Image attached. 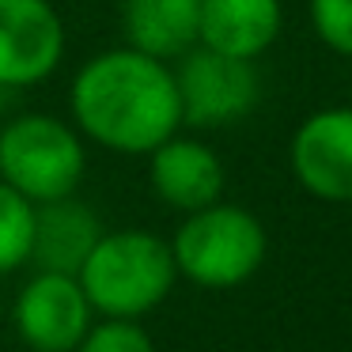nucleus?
<instances>
[{
	"label": "nucleus",
	"mask_w": 352,
	"mask_h": 352,
	"mask_svg": "<svg viewBox=\"0 0 352 352\" xmlns=\"http://www.w3.org/2000/svg\"><path fill=\"white\" fill-rule=\"evenodd\" d=\"M307 12L322 46L352 57V0H307Z\"/></svg>",
	"instance_id": "nucleus-15"
},
{
	"label": "nucleus",
	"mask_w": 352,
	"mask_h": 352,
	"mask_svg": "<svg viewBox=\"0 0 352 352\" xmlns=\"http://www.w3.org/2000/svg\"><path fill=\"white\" fill-rule=\"evenodd\" d=\"M292 175L311 197L352 201V107L314 110L292 133Z\"/></svg>",
	"instance_id": "nucleus-8"
},
{
	"label": "nucleus",
	"mask_w": 352,
	"mask_h": 352,
	"mask_svg": "<svg viewBox=\"0 0 352 352\" xmlns=\"http://www.w3.org/2000/svg\"><path fill=\"white\" fill-rule=\"evenodd\" d=\"M65 57V23L50 0H0V87H34Z\"/></svg>",
	"instance_id": "nucleus-7"
},
{
	"label": "nucleus",
	"mask_w": 352,
	"mask_h": 352,
	"mask_svg": "<svg viewBox=\"0 0 352 352\" xmlns=\"http://www.w3.org/2000/svg\"><path fill=\"white\" fill-rule=\"evenodd\" d=\"M34 243V205L16 193L8 182H0V276L16 273L31 261Z\"/></svg>",
	"instance_id": "nucleus-13"
},
{
	"label": "nucleus",
	"mask_w": 352,
	"mask_h": 352,
	"mask_svg": "<svg viewBox=\"0 0 352 352\" xmlns=\"http://www.w3.org/2000/svg\"><path fill=\"white\" fill-rule=\"evenodd\" d=\"M265 250L269 239L261 220L243 205H228V201H212L197 212H186L170 239L178 276L212 292L246 284L261 269Z\"/></svg>",
	"instance_id": "nucleus-3"
},
{
	"label": "nucleus",
	"mask_w": 352,
	"mask_h": 352,
	"mask_svg": "<svg viewBox=\"0 0 352 352\" xmlns=\"http://www.w3.org/2000/svg\"><path fill=\"white\" fill-rule=\"evenodd\" d=\"M87 303L102 318H144L178 280L170 243L155 231H102L76 273Z\"/></svg>",
	"instance_id": "nucleus-2"
},
{
	"label": "nucleus",
	"mask_w": 352,
	"mask_h": 352,
	"mask_svg": "<svg viewBox=\"0 0 352 352\" xmlns=\"http://www.w3.org/2000/svg\"><path fill=\"white\" fill-rule=\"evenodd\" d=\"M201 0H122L125 46L155 61H178L197 46Z\"/></svg>",
	"instance_id": "nucleus-12"
},
{
	"label": "nucleus",
	"mask_w": 352,
	"mask_h": 352,
	"mask_svg": "<svg viewBox=\"0 0 352 352\" xmlns=\"http://www.w3.org/2000/svg\"><path fill=\"white\" fill-rule=\"evenodd\" d=\"M76 133L118 155H148L182 125L175 72L129 46L95 54L69 87Z\"/></svg>",
	"instance_id": "nucleus-1"
},
{
	"label": "nucleus",
	"mask_w": 352,
	"mask_h": 352,
	"mask_svg": "<svg viewBox=\"0 0 352 352\" xmlns=\"http://www.w3.org/2000/svg\"><path fill=\"white\" fill-rule=\"evenodd\" d=\"M280 0H201L197 46L239 61H258L280 38Z\"/></svg>",
	"instance_id": "nucleus-10"
},
{
	"label": "nucleus",
	"mask_w": 352,
	"mask_h": 352,
	"mask_svg": "<svg viewBox=\"0 0 352 352\" xmlns=\"http://www.w3.org/2000/svg\"><path fill=\"white\" fill-rule=\"evenodd\" d=\"M72 352H155V341L137 318H102L99 326L91 322Z\"/></svg>",
	"instance_id": "nucleus-14"
},
{
	"label": "nucleus",
	"mask_w": 352,
	"mask_h": 352,
	"mask_svg": "<svg viewBox=\"0 0 352 352\" xmlns=\"http://www.w3.org/2000/svg\"><path fill=\"white\" fill-rule=\"evenodd\" d=\"M91 318L95 311L80 280L65 273H34L12 307V326L31 352H72Z\"/></svg>",
	"instance_id": "nucleus-6"
},
{
	"label": "nucleus",
	"mask_w": 352,
	"mask_h": 352,
	"mask_svg": "<svg viewBox=\"0 0 352 352\" xmlns=\"http://www.w3.org/2000/svg\"><path fill=\"white\" fill-rule=\"evenodd\" d=\"M99 235H102L99 216L76 193L46 201V205H34L31 261L38 265V273L76 276L84 258L91 254V246L99 243Z\"/></svg>",
	"instance_id": "nucleus-11"
},
{
	"label": "nucleus",
	"mask_w": 352,
	"mask_h": 352,
	"mask_svg": "<svg viewBox=\"0 0 352 352\" xmlns=\"http://www.w3.org/2000/svg\"><path fill=\"white\" fill-rule=\"evenodd\" d=\"M175 91L182 125L190 129H228L239 125L261 99V80L254 61L223 57L216 50L193 46L178 57Z\"/></svg>",
	"instance_id": "nucleus-5"
},
{
	"label": "nucleus",
	"mask_w": 352,
	"mask_h": 352,
	"mask_svg": "<svg viewBox=\"0 0 352 352\" xmlns=\"http://www.w3.org/2000/svg\"><path fill=\"white\" fill-rule=\"evenodd\" d=\"M84 140L54 114H19L0 122V182L23 193L31 205L69 197L84 178Z\"/></svg>",
	"instance_id": "nucleus-4"
},
{
	"label": "nucleus",
	"mask_w": 352,
	"mask_h": 352,
	"mask_svg": "<svg viewBox=\"0 0 352 352\" xmlns=\"http://www.w3.org/2000/svg\"><path fill=\"white\" fill-rule=\"evenodd\" d=\"M148 182L163 205L178 208V212H197V208L220 201L223 163L205 140L175 133L148 152Z\"/></svg>",
	"instance_id": "nucleus-9"
}]
</instances>
